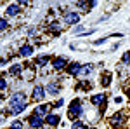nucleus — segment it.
I'll use <instances>...</instances> for the list:
<instances>
[{
	"mask_svg": "<svg viewBox=\"0 0 130 129\" xmlns=\"http://www.w3.org/2000/svg\"><path fill=\"white\" fill-rule=\"evenodd\" d=\"M10 105V113H19L23 110L26 108V94L24 92H16V94H12V98L9 101Z\"/></svg>",
	"mask_w": 130,
	"mask_h": 129,
	"instance_id": "f257e3e1",
	"label": "nucleus"
},
{
	"mask_svg": "<svg viewBox=\"0 0 130 129\" xmlns=\"http://www.w3.org/2000/svg\"><path fill=\"white\" fill-rule=\"evenodd\" d=\"M82 103H80V99H73L71 101V105H70V117L71 119H78L82 115V107H80Z\"/></svg>",
	"mask_w": 130,
	"mask_h": 129,
	"instance_id": "f03ea898",
	"label": "nucleus"
},
{
	"mask_svg": "<svg viewBox=\"0 0 130 129\" xmlns=\"http://www.w3.org/2000/svg\"><path fill=\"white\" fill-rule=\"evenodd\" d=\"M31 98L35 99V101H42V99L45 98V87H43V86H35Z\"/></svg>",
	"mask_w": 130,
	"mask_h": 129,
	"instance_id": "7ed1b4c3",
	"label": "nucleus"
},
{
	"mask_svg": "<svg viewBox=\"0 0 130 129\" xmlns=\"http://www.w3.org/2000/svg\"><path fill=\"white\" fill-rule=\"evenodd\" d=\"M49 105H38V107H35V110H33V115H37V117H40V119H43V117H47L49 115Z\"/></svg>",
	"mask_w": 130,
	"mask_h": 129,
	"instance_id": "20e7f679",
	"label": "nucleus"
},
{
	"mask_svg": "<svg viewBox=\"0 0 130 129\" xmlns=\"http://www.w3.org/2000/svg\"><path fill=\"white\" fill-rule=\"evenodd\" d=\"M82 68H83L82 63H78V61H71L70 65H68V73H70V75H78V73L82 72Z\"/></svg>",
	"mask_w": 130,
	"mask_h": 129,
	"instance_id": "39448f33",
	"label": "nucleus"
},
{
	"mask_svg": "<svg viewBox=\"0 0 130 129\" xmlns=\"http://www.w3.org/2000/svg\"><path fill=\"white\" fill-rule=\"evenodd\" d=\"M28 120H30L31 129H40L42 126H43V119L37 117V115H31V117H28Z\"/></svg>",
	"mask_w": 130,
	"mask_h": 129,
	"instance_id": "423d86ee",
	"label": "nucleus"
},
{
	"mask_svg": "<svg viewBox=\"0 0 130 129\" xmlns=\"http://www.w3.org/2000/svg\"><path fill=\"white\" fill-rule=\"evenodd\" d=\"M109 122H111V126H113V127H120L121 124H123V113H121V112L115 113V115L109 119Z\"/></svg>",
	"mask_w": 130,
	"mask_h": 129,
	"instance_id": "0eeeda50",
	"label": "nucleus"
},
{
	"mask_svg": "<svg viewBox=\"0 0 130 129\" xmlns=\"http://www.w3.org/2000/svg\"><path fill=\"white\" fill-rule=\"evenodd\" d=\"M80 21V16L76 14V12H68V14H64V23H68V25H75V23H78Z\"/></svg>",
	"mask_w": 130,
	"mask_h": 129,
	"instance_id": "6e6552de",
	"label": "nucleus"
},
{
	"mask_svg": "<svg viewBox=\"0 0 130 129\" xmlns=\"http://www.w3.org/2000/svg\"><path fill=\"white\" fill-rule=\"evenodd\" d=\"M52 66H54L56 70L66 68V66H68V60H66V58H56V60L52 61Z\"/></svg>",
	"mask_w": 130,
	"mask_h": 129,
	"instance_id": "1a4fd4ad",
	"label": "nucleus"
},
{
	"mask_svg": "<svg viewBox=\"0 0 130 129\" xmlns=\"http://www.w3.org/2000/svg\"><path fill=\"white\" fill-rule=\"evenodd\" d=\"M104 99H106V96H104L102 92H99V94H94V96L90 98V101H92V105L99 107V105H102V103H104Z\"/></svg>",
	"mask_w": 130,
	"mask_h": 129,
	"instance_id": "9d476101",
	"label": "nucleus"
},
{
	"mask_svg": "<svg viewBox=\"0 0 130 129\" xmlns=\"http://www.w3.org/2000/svg\"><path fill=\"white\" fill-rule=\"evenodd\" d=\"M45 120H47V124H49V126H54V127H56V126L59 124L61 117H59V115H52V113H49V115L45 117Z\"/></svg>",
	"mask_w": 130,
	"mask_h": 129,
	"instance_id": "9b49d317",
	"label": "nucleus"
},
{
	"mask_svg": "<svg viewBox=\"0 0 130 129\" xmlns=\"http://www.w3.org/2000/svg\"><path fill=\"white\" fill-rule=\"evenodd\" d=\"M19 54L21 56H31V54H33V47H31L30 44H24L19 49Z\"/></svg>",
	"mask_w": 130,
	"mask_h": 129,
	"instance_id": "f8f14e48",
	"label": "nucleus"
},
{
	"mask_svg": "<svg viewBox=\"0 0 130 129\" xmlns=\"http://www.w3.org/2000/svg\"><path fill=\"white\" fill-rule=\"evenodd\" d=\"M19 14V4H10L7 7V16H16Z\"/></svg>",
	"mask_w": 130,
	"mask_h": 129,
	"instance_id": "ddd939ff",
	"label": "nucleus"
},
{
	"mask_svg": "<svg viewBox=\"0 0 130 129\" xmlns=\"http://www.w3.org/2000/svg\"><path fill=\"white\" fill-rule=\"evenodd\" d=\"M47 92H50V94H59L61 91H59V86L57 84H47Z\"/></svg>",
	"mask_w": 130,
	"mask_h": 129,
	"instance_id": "4468645a",
	"label": "nucleus"
},
{
	"mask_svg": "<svg viewBox=\"0 0 130 129\" xmlns=\"http://www.w3.org/2000/svg\"><path fill=\"white\" fill-rule=\"evenodd\" d=\"M49 61H50L49 56H40V58H37V60H35V63H37L38 66H43V65H47Z\"/></svg>",
	"mask_w": 130,
	"mask_h": 129,
	"instance_id": "2eb2a0df",
	"label": "nucleus"
},
{
	"mask_svg": "<svg viewBox=\"0 0 130 129\" xmlns=\"http://www.w3.org/2000/svg\"><path fill=\"white\" fill-rule=\"evenodd\" d=\"M71 129H87V127H85V124H83L82 120H75L73 126H71Z\"/></svg>",
	"mask_w": 130,
	"mask_h": 129,
	"instance_id": "dca6fc26",
	"label": "nucleus"
},
{
	"mask_svg": "<svg viewBox=\"0 0 130 129\" xmlns=\"http://www.w3.org/2000/svg\"><path fill=\"white\" fill-rule=\"evenodd\" d=\"M101 82H102V86L108 87V86L111 84V75H109V73H106V75H104V80H101Z\"/></svg>",
	"mask_w": 130,
	"mask_h": 129,
	"instance_id": "f3484780",
	"label": "nucleus"
},
{
	"mask_svg": "<svg viewBox=\"0 0 130 129\" xmlns=\"http://www.w3.org/2000/svg\"><path fill=\"white\" fill-rule=\"evenodd\" d=\"M19 72H21V66H19V65H14V66L9 70L10 75H16V73H19Z\"/></svg>",
	"mask_w": 130,
	"mask_h": 129,
	"instance_id": "a211bd4d",
	"label": "nucleus"
},
{
	"mask_svg": "<svg viewBox=\"0 0 130 129\" xmlns=\"http://www.w3.org/2000/svg\"><path fill=\"white\" fill-rule=\"evenodd\" d=\"M10 127L12 129H23V122H21V120H14Z\"/></svg>",
	"mask_w": 130,
	"mask_h": 129,
	"instance_id": "6ab92c4d",
	"label": "nucleus"
},
{
	"mask_svg": "<svg viewBox=\"0 0 130 129\" xmlns=\"http://www.w3.org/2000/svg\"><path fill=\"white\" fill-rule=\"evenodd\" d=\"M5 28H7V21H5V18H0V31Z\"/></svg>",
	"mask_w": 130,
	"mask_h": 129,
	"instance_id": "aec40b11",
	"label": "nucleus"
},
{
	"mask_svg": "<svg viewBox=\"0 0 130 129\" xmlns=\"http://www.w3.org/2000/svg\"><path fill=\"white\" fill-rule=\"evenodd\" d=\"M90 72H92V66H83V68H82V72H80V73H83V75H89Z\"/></svg>",
	"mask_w": 130,
	"mask_h": 129,
	"instance_id": "412c9836",
	"label": "nucleus"
},
{
	"mask_svg": "<svg viewBox=\"0 0 130 129\" xmlns=\"http://www.w3.org/2000/svg\"><path fill=\"white\" fill-rule=\"evenodd\" d=\"M123 63L125 65H130V52H125L123 54Z\"/></svg>",
	"mask_w": 130,
	"mask_h": 129,
	"instance_id": "4be33fe9",
	"label": "nucleus"
},
{
	"mask_svg": "<svg viewBox=\"0 0 130 129\" xmlns=\"http://www.w3.org/2000/svg\"><path fill=\"white\" fill-rule=\"evenodd\" d=\"M5 87H7V82H5V79L0 77V91H5Z\"/></svg>",
	"mask_w": 130,
	"mask_h": 129,
	"instance_id": "5701e85b",
	"label": "nucleus"
},
{
	"mask_svg": "<svg viewBox=\"0 0 130 129\" xmlns=\"http://www.w3.org/2000/svg\"><path fill=\"white\" fill-rule=\"evenodd\" d=\"M62 103H64V101H62V98H61L59 101H56V103H54L52 107H54V108H61V107H62Z\"/></svg>",
	"mask_w": 130,
	"mask_h": 129,
	"instance_id": "b1692460",
	"label": "nucleus"
},
{
	"mask_svg": "<svg viewBox=\"0 0 130 129\" xmlns=\"http://www.w3.org/2000/svg\"><path fill=\"white\" fill-rule=\"evenodd\" d=\"M106 37H104V39H99V40H95V42H94V44H95V45H101V44H104V42H106Z\"/></svg>",
	"mask_w": 130,
	"mask_h": 129,
	"instance_id": "393cba45",
	"label": "nucleus"
},
{
	"mask_svg": "<svg viewBox=\"0 0 130 129\" xmlns=\"http://www.w3.org/2000/svg\"><path fill=\"white\" fill-rule=\"evenodd\" d=\"M75 33H83V28H82V26H76V28H75Z\"/></svg>",
	"mask_w": 130,
	"mask_h": 129,
	"instance_id": "a878e982",
	"label": "nucleus"
},
{
	"mask_svg": "<svg viewBox=\"0 0 130 129\" xmlns=\"http://www.w3.org/2000/svg\"><path fill=\"white\" fill-rule=\"evenodd\" d=\"M127 96H128V98H130V89H128V92H127Z\"/></svg>",
	"mask_w": 130,
	"mask_h": 129,
	"instance_id": "bb28decb",
	"label": "nucleus"
}]
</instances>
